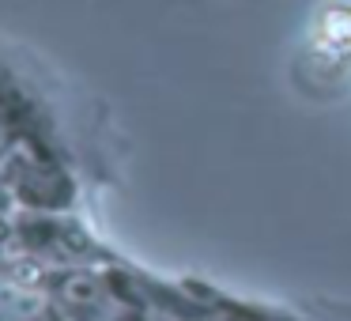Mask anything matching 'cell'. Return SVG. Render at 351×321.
Returning a JSON list of instances; mask_svg holds the SVG:
<instances>
[{"label": "cell", "instance_id": "obj_1", "mask_svg": "<svg viewBox=\"0 0 351 321\" xmlns=\"http://www.w3.org/2000/svg\"><path fill=\"white\" fill-rule=\"evenodd\" d=\"M61 302L69 306V318H76V321H110L117 310L106 283L87 272H76L61 283Z\"/></svg>", "mask_w": 351, "mask_h": 321}, {"label": "cell", "instance_id": "obj_2", "mask_svg": "<svg viewBox=\"0 0 351 321\" xmlns=\"http://www.w3.org/2000/svg\"><path fill=\"white\" fill-rule=\"evenodd\" d=\"M317 31L325 38V46L351 49V4H328L317 19Z\"/></svg>", "mask_w": 351, "mask_h": 321}]
</instances>
